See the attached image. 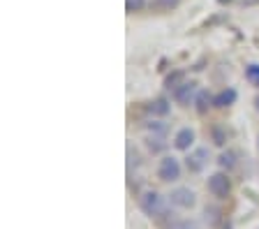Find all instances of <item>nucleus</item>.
I'll list each match as a JSON object with an SVG mask.
<instances>
[{
    "label": "nucleus",
    "mask_w": 259,
    "mask_h": 229,
    "mask_svg": "<svg viewBox=\"0 0 259 229\" xmlns=\"http://www.w3.org/2000/svg\"><path fill=\"white\" fill-rule=\"evenodd\" d=\"M139 206L141 211L148 215V218H164L167 215V204H164V197L155 190H148L139 197Z\"/></svg>",
    "instance_id": "f257e3e1"
},
{
    "label": "nucleus",
    "mask_w": 259,
    "mask_h": 229,
    "mask_svg": "<svg viewBox=\"0 0 259 229\" xmlns=\"http://www.w3.org/2000/svg\"><path fill=\"white\" fill-rule=\"evenodd\" d=\"M208 192L215 199H227L229 192H232V180L225 171H215V174L208 176Z\"/></svg>",
    "instance_id": "f03ea898"
},
{
    "label": "nucleus",
    "mask_w": 259,
    "mask_h": 229,
    "mask_svg": "<svg viewBox=\"0 0 259 229\" xmlns=\"http://www.w3.org/2000/svg\"><path fill=\"white\" fill-rule=\"evenodd\" d=\"M157 178L164 180V183H171V180L181 178V162H178L174 155H164L157 164Z\"/></svg>",
    "instance_id": "7ed1b4c3"
},
{
    "label": "nucleus",
    "mask_w": 259,
    "mask_h": 229,
    "mask_svg": "<svg viewBox=\"0 0 259 229\" xmlns=\"http://www.w3.org/2000/svg\"><path fill=\"white\" fill-rule=\"evenodd\" d=\"M208 158H210L208 148H194L188 158H185V167H188V171H192V174H199L206 164H208Z\"/></svg>",
    "instance_id": "20e7f679"
},
{
    "label": "nucleus",
    "mask_w": 259,
    "mask_h": 229,
    "mask_svg": "<svg viewBox=\"0 0 259 229\" xmlns=\"http://www.w3.org/2000/svg\"><path fill=\"white\" fill-rule=\"evenodd\" d=\"M197 83L194 81H183L178 88H174L171 90V95H174V100H176L181 107H188L190 102H194V95H197Z\"/></svg>",
    "instance_id": "39448f33"
},
{
    "label": "nucleus",
    "mask_w": 259,
    "mask_h": 229,
    "mask_svg": "<svg viewBox=\"0 0 259 229\" xmlns=\"http://www.w3.org/2000/svg\"><path fill=\"white\" fill-rule=\"evenodd\" d=\"M169 202L178 208H192L194 204H197V197H194V192L190 190V188H176V190H171V195H169Z\"/></svg>",
    "instance_id": "423d86ee"
},
{
    "label": "nucleus",
    "mask_w": 259,
    "mask_h": 229,
    "mask_svg": "<svg viewBox=\"0 0 259 229\" xmlns=\"http://www.w3.org/2000/svg\"><path fill=\"white\" fill-rule=\"evenodd\" d=\"M194 111L199 116L208 114V109L213 107V95H210L208 88H201V90H197V95H194Z\"/></svg>",
    "instance_id": "0eeeda50"
},
{
    "label": "nucleus",
    "mask_w": 259,
    "mask_h": 229,
    "mask_svg": "<svg viewBox=\"0 0 259 229\" xmlns=\"http://www.w3.org/2000/svg\"><path fill=\"white\" fill-rule=\"evenodd\" d=\"M194 144V130L192 127H183V130H178L176 136H174V148L176 151H190Z\"/></svg>",
    "instance_id": "6e6552de"
},
{
    "label": "nucleus",
    "mask_w": 259,
    "mask_h": 229,
    "mask_svg": "<svg viewBox=\"0 0 259 229\" xmlns=\"http://www.w3.org/2000/svg\"><path fill=\"white\" fill-rule=\"evenodd\" d=\"M236 90L234 88H225V90H220L218 95H213V107H218V109H227V107H232L234 102H236Z\"/></svg>",
    "instance_id": "1a4fd4ad"
},
{
    "label": "nucleus",
    "mask_w": 259,
    "mask_h": 229,
    "mask_svg": "<svg viewBox=\"0 0 259 229\" xmlns=\"http://www.w3.org/2000/svg\"><path fill=\"white\" fill-rule=\"evenodd\" d=\"M146 111L151 116H167L171 111V104H169L167 98H155L153 102L146 104Z\"/></svg>",
    "instance_id": "9d476101"
},
{
    "label": "nucleus",
    "mask_w": 259,
    "mask_h": 229,
    "mask_svg": "<svg viewBox=\"0 0 259 229\" xmlns=\"http://www.w3.org/2000/svg\"><path fill=\"white\" fill-rule=\"evenodd\" d=\"M162 227L164 229H199V224L192 222V220H178V218H174V213H167Z\"/></svg>",
    "instance_id": "9b49d317"
},
{
    "label": "nucleus",
    "mask_w": 259,
    "mask_h": 229,
    "mask_svg": "<svg viewBox=\"0 0 259 229\" xmlns=\"http://www.w3.org/2000/svg\"><path fill=\"white\" fill-rule=\"evenodd\" d=\"M183 81H185V70H171L167 76H164V88L174 90V88H178Z\"/></svg>",
    "instance_id": "f8f14e48"
},
{
    "label": "nucleus",
    "mask_w": 259,
    "mask_h": 229,
    "mask_svg": "<svg viewBox=\"0 0 259 229\" xmlns=\"http://www.w3.org/2000/svg\"><path fill=\"white\" fill-rule=\"evenodd\" d=\"M218 164H220L222 169L232 171L234 167H236V153H234V151H225V153H220V158H218Z\"/></svg>",
    "instance_id": "ddd939ff"
},
{
    "label": "nucleus",
    "mask_w": 259,
    "mask_h": 229,
    "mask_svg": "<svg viewBox=\"0 0 259 229\" xmlns=\"http://www.w3.org/2000/svg\"><path fill=\"white\" fill-rule=\"evenodd\" d=\"M146 146H148V151H151V153H160V151H164V148H167V142H164L160 134H153V136H148V139H146Z\"/></svg>",
    "instance_id": "4468645a"
},
{
    "label": "nucleus",
    "mask_w": 259,
    "mask_h": 229,
    "mask_svg": "<svg viewBox=\"0 0 259 229\" xmlns=\"http://www.w3.org/2000/svg\"><path fill=\"white\" fill-rule=\"evenodd\" d=\"M181 0H151V7L157 12H171L174 7H178Z\"/></svg>",
    "instance_id": "2eb2a0df"
},
{
    "label": "nucleus",
    "mask_w": 259,
    "mask_h": 229,
    "mask_svg": "<svg viewBox=\"0 0 259 229\" xmlns=\"http://www.w3.org/2000/svg\"><path fill=\"white\" fill-rule=\"evenodd\" d=\"M210 139H213V144H215V146H225V144H227V132L222 130L220 125H213V127H210Z\"/></svg>",
    "instance_id": "dca6fc26"
},
{
    "label": "nucleus",
    "mask_w": 259,
    "mask_h": 229,
    "mask_svg": "<svg viewBox=\"0 0 259 229\" xmlns=\"http://www.w3.org/2000/svg\"><path fill=\"white\" fill-rule=\"evenodd\" d=\"M144 7H146V0H125V12H127V14L141 12Z\"/></svg>",
    "instance_id": "f3484780"
},
{
    "label": "nucleus",
    "mask_w": 259,
    "mask_h": 229,
    "mask_svg": "<svg viewBox=\"0 0 259 229\" xmlns=\"http://www.w3.org/2000/svg\"><path fill=\"white\" fill-rule=\"evenodd\" d=\"M245 76H248L252 83L257 81V79H259V63H250V65L245 67Z\"/></svg>",
    "instance_id": "a211bd4d"
},
{
    "label": "nucleus",
    "mask_w": 259,
    "mask_h": 229,
    "mask_svg": "<svg viewBox=\"0 0 259 229\" xmlns=\"http://www.w3.org/2000/svg\"><path fill=\"white\" fill-rule=\"evenodd\" d=\"M148 130H151L153 134H164V132H167V125L160 123V120H153V123H148Z\"/></svg>",
    "instance_id": "6ab92c4d"
},
{
    "label": "nucleus",
    "mask_w": 259,
    "mask_h": 229,
    "mask_svg": "<svg viewBox=\"0 0 259 229\" xmlns=\"http://www.w3.org/2000/svg\"><path fill=\"white\" fill-rule=\"evenodd\" d=\"M254 3H259V0H243V5H254Z\"/></svg>",
    "instance_id": "aec40b11"
},
{
    "label": "nucleus",
    "mask_w": 259,
    "mask_h": 229,
    "mask_svg": "<svg viewBox=\"0 0 259 229\" xmlns=\"http://www.w3.org/2000/svg\"><path fill=\"white\" fill-rule=\"evenodd\" d=\"M254 107H257V111H259V98H254Z\"/></svg>",
    "instance_id": "412c9836"
},
{
    "label": "nucleus",
    "mask_w": 259,
    "mask_h": 229,
    "mask_svg": "<svg viewBox=\"0 0 259 229\" xmlns=\"http://www.w3.org/2000/svg\"><path fill=\"white\" fill-rule=\"evenodd\" d=\"M254 86H257V88H259V79H257V81H254Z\"/></svg>",
    "instance_id": "4be33fe9"
},
{
    "label": "nucleus",
    "mask_w": 259,
    "mask_h": 229,
    "mask_svg": "<svg viewBox=\"0 0 259 229\" xmlns=\"http://www.w3.org/2000/svg\"><path fill=\"white\" fill-rule=\"evenodd\" d=\"M220 3H229V0H220Z\"/></svg>",
    "instance_id": "5701e85b"
},
{
    "label": "nucleus",
    "mask_w": 259,
    "mask_h": 229,
    "mask_svg": "<svg viewBox=\"0 0 259 229\" xmlns=\"http://www.w3.org/2000/svg\"><path fill=\"white\" fill-rule=\"evenodd\" d=\"M257 148H259V139H257Z\"/></svg>",
    "instance_id": "b1692460"
}]
</instances>
